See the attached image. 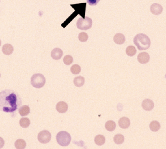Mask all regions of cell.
<instances>
[{
    "label": "cell",
    "instance_id": "cell-28",
    "mask_svg": "<svg viewBox=\"0 0 166 149\" xmlns=\"http://www.w3.org/2000/svg\"><path fill=\"white\" fill-rule=\"evenodd\" d=\"M4 144H5V141H4V139H3L2 137H0V148H1L3 147Z\"/></svg>",
    "mask_w": 166,
    "mask_h": 149
},
{
    "label": "cell",
    "instance_id": "cell-23",
    "mask_svg": "<svg viewBox=\"0 0 166 149\" xmlns=\"http://www.w3.org/2000/svg\"><path fill=\"white\" fill-rule=\"evenodd\" d=\"M126 53L129 57H133V56L136 55V49L135 48V47L133 46H128L127 47V48L126 49Z\"/></svg>",
    "mask_w": 166,
    "mask_h": 149
},
{
    "label": "cell",
    "instance_id": "cell-7",
    "mask_svg": "<svg viewBox=\"0 0 166 149\" xmlns=\"http://www.w3.org/2000/svg\"><path fill=\"white\" fill-rule=\"evenodd\" d=\"M142 108H143V110H146V111H151L154 108V103L153 101L151 99H147L143 100V102H142L141 104Z\"/></svg>",
    "mask_w": 166,
    "mask_h": 149
},
{
    "label": "cell",
    "instance_id": "cell-27",
    "mask_svg": "<svg viewBox=\"0 0 166 149\" xmlns=\"http://www.w3.org/2000/svg\"><path fill=\"white\" fill-rule=\"evenodd\" d=\"M86 1L88 5H91V6H96V5L99 2L100 0H86Z\"/></svg>",
    "mask_w": 166,
    "mask_h": 149
},
{
    "label": "cell",
    "instance_id": "cell-8",
    "mask_svg": "<svg viewBox=\"0 0 166 149\" xmlns=\"http://www.w3.org/2000/svg\"><path fill=\"white\" fill-rule=\"evenodd\" d=\"M149 60H150V56L148 53L146 52L140 53L138 56V61L140 64H145L148 63Z\"/></svg>",
    "mask_w": 166,
    "mask_h": 149
},
{
    "label": "cell",
    "instance_id": "cell-17",
    "mask_svg": "<svg viewBox=\"0 0 166 149\" xmlns=\"http://www.w3.org/2000/svg\"><path fill=\"white\" fill-rule=\"evenodd\" d=\"M116 128V124L113 121H108L105 123V128L109 132H112Z\"/></svg>",
    "mask_w": 166,
    "mask_h": 149
},
{
    "label": "cell",
    "instance_id": "cell-18",
    "mask_svg": "<svg viewBox=\"0 0 166 149\" xmlns=\"http://www.w3.org/2000/svg\"><path fill=\"white\" fill-rule=\"evenodd\" d=\"M149 128L152 132H158L160 128V124L158 121H153L150 123Z\"/></svg>",
    "mask_w": 166,
    "mask_h": 149
},
{
    "label": "cell",
    "instance_id": "cell-12",
    "mask_svg": "<svg viewBox=\"0 0 166 149\" xmlns=\"http://www.w3.org/2000/svg\"><path fill=\"white\" fill-rule=\"evenodd\" d=\"M114 41L116 44L122 45L125 42V36L123 34L117 33L114 37Z\"/></svg>",
    "mask_w": 166,
    "mask_h": 149
},
{
    "label": "cell",
    "instance_id": "cell-20",
    "mask_svg": "<svg viewBox=\"0 0 166 149\" xmlns=\"http://www.w3.org/2000/svg\"><path fill=\"white\" fill-rule=\"evenodd\" d=\"M15 147L17 149H24L26 147V142L25 140L19 139L16 141Z\"/></svg>",
    "mask_w": 166,
    "mask_h": 149
},
{
    "label": "cell",
    "instance_id": "cell-30",
    "mask_svg": "<svg viewBox=\"0 0 166 149\" xmlns=\"http://www.w3.org/2000/svg\"><path fill=\"white\" fill-rule=\"evenodd\" d=\"M0 77H1V74H0Z\"/></svg>",
    "mask_w": 166,
    "mask_h": 149
},
{
    "label": "cell",
    "instance_id": "cell-2",
    "mask_svg": "<svg viewBox=\"0 0 166 149\" xmlns=\"http://www.w3.org/2000/svg\"><path fill=\"white\" fill-rule=\"evenodd\" d=\"M57 141L60 146L66 147L69 145L72 140L70 134L68 132L60 131L58 133L56 136Z\"/></svg>",
    "mask_w": 166,
    "mask_h": 149
},
{
    "label": "cell",
    "instance_id": "cell-3",
    "mask_svg": "<svg viewBox=\"0 0 166 149\" xmlns=\"http://www.w3.org/2000/svg\"><path fill=\"white\" fill-rule=\"evenodd\" d=\"M31 83L35 88H41L46 84V78L41 73H36L31 77Z\"/></svg>",
    "mask_w": 166,
    "mask_h": 149
},
{
    "label": "cell",
    "instance_id": "cell-9",
    "mask_svg": "<svg viewBox=\"0 0 166 149\" xmlns=\"http://www.w3.org/2000/svg\"><path fill=\"white\" fill-rule=\"evenodd\" d=\"M68 109V106L66 103L64 102V101H60L56 105V110L58 112L60 113H64L66 112Z\"/></svg>",
    "mask_w": 166,
    "mask_h": 149
},
{
    "label": "cell",
    "instance_id": "cell-21",
    "mask_svg": "<svg viewBox=\"0 0 166 149\" xmlns=\"http://www.w3.org/2000/svg\"><path fill=\"white\" fill-rule=\"evenodd\" d=\"M125 137L122 134H116L114 137V141L117 145H121L124 142Z\"/></svg>",
    "mask_w": 166,
    "mask_h": 149
},
{
    "label": "cell",
    "instance_id": "cell-10",
    "mask_svg": "<svg viewBox=\"0 0 166 149\" xmlns=\"http://www.w3.org/2000/svg\"><path fill=\"white\" fill-rule=\"evenodd\" d=\"M63 55V51L60 48H55L52 50L51 52V56L53 59L55 60H60L62 58Z\"/></svg>",
    "mask_w": 166,
    "mask_h": 149
},
{
    "label": "cell",
    "instance_id": "cell-11",
    "mask_svg": "<svg viewBox=\"0 0 166 149\" xmlns=\"http://www.w3.org/2000/svg\"><path fill=\"white\" fill-rule=\"evenodd\" d=\"M118 124H119L120 127L123 129L128 128L130 125V119L128 118H126V117H123L118 121Z\"/></svg>",
    "mask_w": 166,
    "mask_h": 149
},
{
    "label": "cell",
    "instance_id": "cell-4",
    "mask_svg": "<svg viewBox=\"0 0 166 149\" xmlns=\"http://www.w3.org/2000/svg\"><path fill=\"white\" fill-rule=\"evenodd\" d=\"M77 27L80 30H88L92 26V20L91 18L86 17L85 18H80L76 23Z\"/></svg>",
    "mask_w": 166,
    "mask_h": 149
},
{
    "label": "cell",
    "instance_id": "cell-25",
    "mask_svg": "<svg viewBox=\"0 0 166 149\" xmlns=\"http://www.w3.org/2000/svg\"><path fill=\"white\" fill-rule=\"evenodd\" d=\"M73 61V58L70 55H66L65 57L63 58V62L66 65H70L72 64Z\"/></svg>",
    "mask_w": 166,
    "mask_h": 149
},
{
    "label": "cell",
    "instance_id": "cell-14",
    "mask_svg": "<svg viewBox=\"0 0 166 149\" xmlns=\"http://www.w3.org/2000/svg\"><path fill=\"white\" fill-rule=\"evenodd\" d=\"M75 5L77 7H78V9H75L76 10H78V14H81V16H83V18H85V10L86 3H82Z\"/></svg>",
    "mask_w": 166,
    "mask_h": 149
},
{
    "label": "cell",
    "instance_id": "cell-16",
    "mask_svg": "<svg viewBox=\"0 0 166 149\" xmlns=\"http://www.w3.org/2000/svg\"><path fill=\"white\" fill-rule=\"evenodd\" d=\"M94 141L97 145L102 146V145H103L105 143V137L104 135H100V134L97 135L96 137H95Z\"/></svg>",
    "mask_w": 166,
    "mask_h": 149
},
{
    "label": "cell",
    "instance_id": "cell-15",
    "mask_svg": "<svg viewBox=\"0 0 166 149\" xmlns=\"http://www.w3.org/2000/svg\"><path fill=\"white\" fill-rule=\"evenodd\" d=\"M84 78L82 76H78L75 77L74 80H73V83H74L75 86L77 87H81L84 84Z\"/></svg>",
    "mask_w": 166,
    "mask_h": 149
},
{
    "label": "cell",
    "instance_id": "cell-22",
    "mask_svg": "<svg viewBox=\"0 0 166 149\" xmlns=\"http://www.w3.org/2000/svg\"><path fill=\"white\" fill-rule=\"evenodd\" d=\"M30 120L27 118H23L20 120V125L22 128H27L30 125Z\"/></svg>",
    "mask_w": 166,
    "mask_h": 149
},
{
    "label": "cell",
    "instance_id": "cell-5",
    "mask_svg": "<svg viewBox=\"0 0 166 149\" xmlns=\"http://www.w3.org/2000/svg\"><path fill=\"white\" fill-rule=\"evenodd\" d=\"M51 139V134L48 130H42L38 135V141L41 143H49Z\"/></svg>",
    "mask_w": 166,
    "mask_h": 149
},
{
    "label": "cell",
    "instance_id": "cell-24",
    "mask_svg": "<svg viewBox=\"0 0 166 149\" xmlns=\"http://www.w3.org/2000/svg\"><path fill=\"white\" fill-rule=\"evenodd\" d=\"M70 70H71V72H72L73 74H77L81 72V68L79 65L75 64V65H73L72 67H71Z\"/></svg>",
    "mask_w": 166,
    "mask_h": 149
},
{
    "label": "cell",
    "instance_id": "cell-6",
    "mask_svg": "<svg viewBox=\"0 0 166 149\" xmlns=\"http://www.w3.org/2000/svg\"><path fill=\"white\" fill-rule=\"evenodd\" d=\"M150 10H151V12L152 14L158 16L162 14V12L163 11V7L161 5L158 3H154L151 6Z\"/></svg>",
    "mask_w": 166,
    "mask_h": 149
},
{
    "label": "cell",
    "instance_id": "cell-29",
    "mask_svg": "<svg viewBox=\"0 0 166 149\" xmlns=\"http://www.w3.org/2000/svg\"><path fill=\"white\" fill-rule=\"evenodd\" d=\"M1 40H0V46H1Z\"/></svg>",
    "mask_w": 166,
    "mask_h": 149
},
{
    "label": "cell",
    "instance_id": "cell-26",
    "mask_svg": "<svg viewBox=\"0 0 166 149\" xmlns=\"http://www.w3.org/2000/svg\"><path fill=\"white\" fill-rule=\"evenodd\" d=\"M78 38L81 42H85L88 40V35L86 33H81L78 36Z\"/></svg>",
    "mask_w": 166,
    "mask_h": 149
},
{
    "label": "cell",
    "instance_id": "cell-19",
    "mask_svg": "<svg viewBox=\"0 0 166 149\" xmlns=\"http://www.w3.org/2000/svg\"><path fill=\"white\" fill-rule=\"evenodd\" d=\"M30 113V108L27 105H23L21 106L19 109V113L20 116H27Z\"/></svg>",
    "mask_w": 166,
    "mask_h": 149
},
{
    "label": "cell",
    "instance_id": "cell-1",
    "mask_svg": "<svg viewBox=\"0 0 166 149\" xmlns=\"http://www.w3.org/2000/svg\"><path fill=\"white\" fill-rule=\"evenodd\" d=\"M134 44L139 50H146L151 46V40L145 34H138L134 36Z\"/></svg>",
    "mask_w": 166,
    "mask_h": 149
},
{
    "label": "cell",
    "instance_id": "cell-13",
    "mask_svg": "<svg viewBox=\"0 0 166 149\" xmlns=\"http://www.w3.org/2000/svg\"><path fill=\"white\" fill-rule=\"evenodd\" d=\"M14 51V48L12 45L9 44H5L2 47V52L3 53V54L5 55H11Z\"/></svg>",
    "mask_w": 166,
    "mask_h": 149
}]
</instances>
